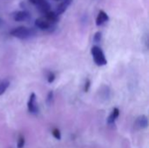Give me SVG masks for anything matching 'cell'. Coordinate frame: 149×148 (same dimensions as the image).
<instances>
[{
  "label": "cell",
  "mask_w": 149,
  "mask_h": 148,
  "mask_svg": "<svg viewBox=\"0 0 149 148\" xmlns=\"http://www.w3.org/2000/svg\"><path fill=\"white\" fill-rule=\"evenodd\" d=\"M10 35L14 38H17L18 39H28L35 35V31L31 29L24 26H19L17 28H14L10 31Z\"/></svg>",
  "instance_id": "cell-1"
},
{
  "label": "cell",
  "mask_w": 149,
  "mask_h": 148,
  "mask_svg": "<svg viewBox=\"0 0 149 148\" xmlns=\"http://www.w3.org/2000/svg\"><path fill=\"white\" fill-rule=\"evenodd\" d=\"M91 53L93 58L94 63L98 66H104L107 64V60L106 58V56L100 47L98 45H93L91 49Z\"/></svg>",
  "instance_id": "cell-2"
},
{
  "label": "cell",
  "mask_w": 149,
  "mask_h": 148,
  "mask_svg": "<svg viewBox=\"0 0 149 148\" xmlns=\"http://www.w3.org/2000/svg\"><path fill=\"white\" fill-rule=\"evenodd\" d=\"M29 2L43 13L47 12L51 9V5L47 0H29Z\"/></svg>",
  "instance_id": "cell-3"
},
{
  "label": "cell",
  "mask_w": 149,
  "mask_h": 148,
  "mask_svg": "<svg viewBox=\"0 0 149 148\" xmlns=\"http://www.w3.org/2000/svg\"><path fill=\"white\" fill-rule=\"evenodd\" d=\"M35 25H36V27H38L40 30L46 31V30L50 29L52 24L45 17H38L35 20Z\"/></svg>",
  "instance_id": "cell-4"
},
{
  "label": "cell",
  "mask_w": 149,
  "mask_h": 148,
  "mask_svg": "<svg viewBox=\"0 0 149 148\" xmlns=\"http://www.w3.org/2000/svg\"><path fill=\"white\" fill-rule=\"evenodd\" d=\"M31 15L27 10H18L16 11L13 14V19L16 22H23V21H26L30 18Z\"/></svg>",
  "instance_id": "cell-5"
},
{
  "label": "cell",
  "mask_w": 149,
  "mask_h": 148,
  "mask_svg": "<svg viewBox=\"0 0 149 148\" xmlns=\"http://www.w3.org/2000/svg\"><path fill=\"white\" fill-rule=\"evenodd\" d=\"M27 106H28V110L30 113H36L38 112V106H37V103H36V94L34 92H32L30 95L28 103H27Z\"/></svg>",
  "instance_id": "cell-6"
},
{
  "label": "cell",
  "mask_w": 149,
  "mask_h": 148,
  "mask_svg": "<svg viewBox=\"0 0 149 148\" xmlns=\"http://www.w3.org/2000/svg\"><path fill=\"white\" fill-rule=\"evenodd\" d=\"M109 20V16L107 15V13L104 10H100L99 11V14L97 16V18H96V25L97 26H100V25H103L104 24H106L107 22H108Z\"/></svg>",
  "instance_id": "cell-7"
},
{
  "label": "cell",
  "mask_w": 149,
  "mask_h": 148,
  "mask_svg": "<svg viewBox=\"0 0 149 148\" xmlns=\"http://www.w3.org/2000/svg\"><path fill=\"white\" fill-rule=\"evenodd\" d=\"M72 0H62V2L58 5L57 7V10H56V13L58 15H61L63 14L66 10L67 8L71 5Z\"/></svg>",
  "instance_id": "cell-8"
},
{
  "label": "cell",
  "mask_w": 149,
  "mask_h": 148,
  "mask_svg": "<svg viewBox=\"0 0 149 148\" xmlns=\"http://www.w3.org/2000/svg\"><path fill=\"white\" fill-rule=\"evenodd\" d=\"M45 18L52 24H55L58 21V15L56 13V11H52V10H48L47 12L45 13Z\"/></svg>",
  "instance_id": "cell-9"
},
{
  "label": "cell",
  "mask_w": 149,
  "mask_h": 148,
  "mask_svg": "<svg viewBox=\"0 0 149 148\" xmlns=\"http://www.w3.org/2000/svg\"><path fill=\"white\" fill-rule=\"evenodd\" d=\"M136 125L139 128L141 129H145L148 127V117L145 116V115H142V116H140L138 119H137V121H136Z\"/></svg>",
  "instance_id": "cell-10"
},
{
  "label": "cell",
  "mask_w": 149,
  "mask_h": 148,
  "mask_svg": "<svg viewBox=\"0 0 149 148\" xmlns=\"http://www.w3.org/2000/svg\"><path fill=\"white\" fill-rule=\"evenodd\" d=\"M119 115H120V110H119L118 108H113V111H112V113H111V114H110L109 117H108L107 122H108L109 124L114 123V121H115L116 119L119 117Z\"/></svg>",
  "instance_id": "cell-11"
},
{
  "label": "cell",
  "mask_w": 149,
  "mask_h": 148,
  "mask_svg": "<svg viewBox=\"0 0 149 148\" xmlns=\"http://www.w3.org/2000/svg\"><path fill=\"white\" fill-rule=\"evenodd\" d=\"M10 85V82L7 79H3L0 81V96L5 92V91L8 89Z\"/></svg>",
  "instance_id": "cell-12"
},
{
  "label": "cell",
  "mask_w": 149,
  "mask_h": 148,
  "mask_svg": "<svg viewBox=\"0 0 149 148\" xmlns=\"http://www.w3.org/2000/svg\"><path fill=\"white\" fill-rule=\"evenodd\" d=\"M101 38H102V33L100 31H97L93 36V41L97 44L101 41Z\"/></svg>",
  "instance_id": "cell-13"
},
{
  "label": "cell",
  "mask_w": 149,
  "mask_h": 148,
  "mask_svg": "<svg viewBox=\"0 0 149 148\" xmlns=\"http://www.w3.org/2000/svg\"><path fill=\"white\" fill-rule=\"evenodd\" d=\"M53 101V92L50 91L47 94V99H46V103L48 106H51Z\"/></svg>",
  "instance_id": "cell-14"
},
{
  "label": "cell",
  "mask_w": 149,
  "mask_h": 148,
  "mask_svg": "<svg viewBox=\"0 0 149 148\" xmlns=\"http://www.w3.org/2000/svg\"><path fill=\"white\" fill-rule=\"evenodd\" d=\"M55 79H56L55 74H54L53 72H50V73L48 74V77H47V81H48L49 84H52V83L55 80Z\"/></svg>",
  "instance_id": "cell-15"
},
{
  "label": "cell",
  "mask_w": 149,
  "mask_h": 148,
  "mask_svg": "<svg viewBox=\"0 0 149 148\" xmlns=\"http://www.w3.org/2000/svg\"><path fill=\"white\" fill-rule=\"evenodd\" d=\"M90 86H91V80L89 79H86V82H85V86H84V91L86 92H87L90 89Z\"/></svg>",
  "instance_id": "cell-16"
},
{
  "label": "cell",
  "mask_w": 149,
  "mask_h": 148,
  "mask_svg": "<svg viewBox=\"0 0 149 148\" xmlns=\"http://www.w3.org/2000/svg\"><path fill=\"white\" fill-rule=\"evenodd\" d=\"M24 146V138L23 136H21L19 138L18 143H17V148H23Z\"/></svg>",
  "instance_id": "cell-17"
},
{
  "label": "cell",
  "mask_w": 149,
  "mask_h": 148,
  "mask_svg": "<svg viewBox=\"0 0 149 148\" xmlns=\"http://www.w3.org/2000/svg\"><path fill=\"white\" fill-rule=\"evenodd\" d=\"M52 134H53V136L56 138V139H60V137H61V134H60V132L58 130V129H54L53 131H52Z\"/></svg>",
  "instance_id": "cell-18"
},
{
  "label": "cell",
  "mask_w": 149,
  "mask_h": 148,
  "mask_svg": "<svg viewBox=\"0 0 149 148\" xmlns=\"http://www.w3.org/2000/svg\"><path fill=\"white\" fill-rule=\"evenodd\" d=\"M56 1H61V0H56Z\"/></svg>",
  "instance_id": "cell-19"
}]
</instances>
